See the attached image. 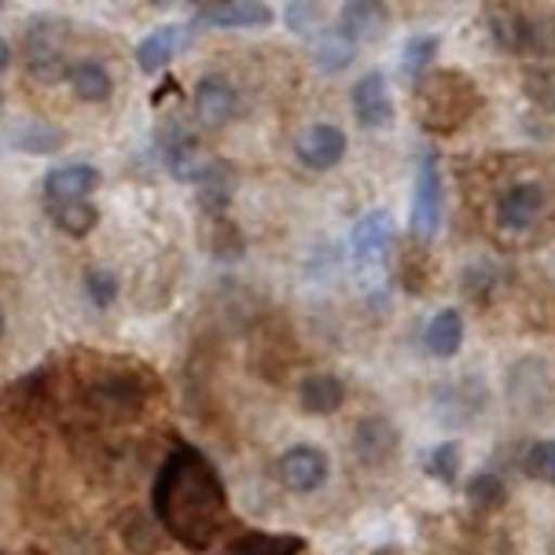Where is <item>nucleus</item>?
I'll use <instances>...</instances> for the list:
<instances>
[{"mask_svg":"<svg viewBox=\"0 0 555 555\" xmlns=\"http://www.w3.org/2000/svg\"><path fill=\"white\" fill-rule=\"evenodd\" d=\"M152 512L166 538L188 552H210L229 526V493L218 467L195 446L169 449L152 482Z\"/></svg>","mask_w":555,"mask_h":555,"instance_id":"nucleus-1","label":"nucleus"},{"mask_svg":"<svg viewBox=\"0 0 555 555\" xmlns=\"http://www.w3.org/2000/svg\"><path fill=\"white\" fill-rule=\"evenodd\" d=\"M478 85L460 70H427L416 78V118L427 133H456L478 111Z\"/></svg>","mask_w":555,"mask_h":555,"instance_id":"nucleus-2","label":"nucleus"},{"mask_svg":"<svg viewBox=\"0 0 555 555\" xmlns=\"http://www.w3.org/2000/svg\"><path fill=\"white\" fill-rule=\"evenodd\" d=\"M158 152H163V163L169 173L188 184H203V177L210 173L214 163H218L214 155L203 152L199 137H195L181 118L158 129Z\"/></svg>","mask_w":555,"mask_h":555,"instance_id":"nucleus-3","label":"nucleus"},{"mask_svg":"<svg viewBox=\"0 0 555 555\" xmlns=\"http://www.w3.org/2000/svg\"><path fill=\"white\" fill-rule=\"evenodd\" d=\"M552 195L541 181H519L512 188H504L501 199H496V229L522 236V232L541 229L548 218Z\"/></svg>","mask_w":555,"mask_h":555,"instance_id":"nucleus-4","label":"nucleus"},{"mask_svg":"<svg viewBox=\"0 0 555 555\" xmlns=\"http://www.w3.org/2000/svg\"><path fill=\"white\" fill-rule=\"evenodd\" d=\"M409 224L416 240H435L438 224H441V169L438 158L427 155L416 169V181H412V210Z\"/></svg>","mask_w":555,"mask_h":555,"instance_id":"nucleus-5","label":"nucleus"},{"mask_svg":"<svg viewBox=\"0 0 555 555\" xmlns=\"http://www.w3.org/2000/svg\"><path fill=\"white\" fill-rule=\"evenodd\" d=\"M63 34L67 26L55 18H37L26 30V63L41 81H60L67 78V63H63Z\"/></svg>","mask_w":555,"mask_h":555,"instance_id":"nucleus-6","label":"nucleus"},{"mask_svg":"<svg viewBox=\"0 0 555 555\" xmlns=\"http://www.w3.org/2000/svg\"><path fill=\"white\" fill-rule=\"evenodd\" d=\"M276 475H280V482L287 489H295V493H313L327 478V456L320 453L317 446H295V449H287V453H280Z\"/></svg>","mask_w":555,"mask_h":555,"instance_id":"nucleus-7","label":"nucleus"},{"mask_svg":"<svg viewBox=\"0 0 555 555\" xmlns=\"http://www.w3.org/2000/svg\"><path fill=\"white\" fill-rule=\"evenodd\" d=\"M295 155L309 169H332L346 158V133L332 121H317L295 137Z\"/></svg>","mask_w":555,"mask_h":555,"instance_id":"nucleus-8","label":"nucleus"},{"mask_svg":"<svg viewBox=\"0 0 555 555\" xmlns=\"http://www.w3.org/2000/svg\"><path fill=\"white\" fill-rule=\"evenodd\" d=\"M192 111L206 129H218L224 121H232V115H236V89H232V81L221 78V74H206L192 92Z\"/></svg>","mask_w":555,"mask_h":555,"instance_id":"nucleus-9","label":"nucleus"},{"mask_svg":"<svg viewBox=\"0 0 555 555\" xmlns=\"http://www.w3.org/2000/svg\"><path fill=\"white\" fill-rule=\"evenodd\" d=\"M353 115L364 129H383L393 121V96L383 74L372 70L353 85Z\"/></svg>","mask_w":555,"mask_h":555,"instance_id":"nucleus-10","label":"nucleus"},{"mask_svg":"<svg viewBox=\"0 0 555 555\" xmlns=\"http://www.w3.org/2000/svg\"><path fill=\"white\" fill-rule=\"evenodd\" d=\"M398 446H401V435H398V427H393L390 420L369 416V420L357 423V430H353V449H357V456H361L369 467L390 464V460L398 456Z\"/></svg>","mask_w":555,"mask_h":555,"instance_id":"nucleus-11","label":"nucleus"},{"mask_svg":"<svg viewBox=\"0 0 555 555\" xmlns=\"http://www.w3.org/2000/svg\"><path fill=\"white\" fill-rule=\"evenodd\" d=\"M530 18L522 8L515 4H489L486 8V30L493 37L496 49L512 52V55H526V44H530Z\"/></svg>","mask_w":555,"mask_h":555,"instance_id":"nucleus-12","label":"nucleus"},{"mask_svg":"<svg viewBox=\"0 0 555 555\" xmlns=\"http://www.w3.org/2000/svg\"><path fill=\"white\" fill-rule=\"evenodd\" d=\"M100 188V169L89 163H67L55 166L44 177V199L49 203H74V199H89Z\"/></svg>","mask_w":555,"mask_h":555,"instance_id":"nucleus-13","label":"nucleus"},{"mask_svg":"<svg viewBox=\"0 0 555 555\" xmlns=\"http://www.w3.org/2000/svg\"><path fill=\"white\" fill-rule=\"evenodd\" d=\"M298 404L306 416H335L346 404V383L332 372H313L298 383Z\"/></svg>","mask_w":555,"mask_h":555,"instance_id":"nucleus-14","label":"nucleus"},{"mask_svg":"<svg viewBox=\"0 0 555 555\" xmlns=\"http://www.w3.org/2000/svg\"><path fill=\"white\" fill-rule=\"evenodd\" d=\"M350 243H353V254L364 261V266H372V261H383V258H387V250H390V243H393L390 214L387 210L364 214V218L353 224Z\"/></svg>","mask_w":555,"mask_h":555,"instance_id":"nucleus-15","label":"nucleus"},{"mask_svg":"<svg viewBox=\"0 0 555 555\" xmlns=\"http://www.w3.org/2000/svg\"><path fill=\"white\" fill-rule=\"evenodd\" d=\"M195 18L210 26H266L272 23V8L254 0H210V4H195Z\"/></svg>","mask_w":555,"mask_h":555,"instance_id":"nucleus-16","label":"nucleus"},{"mask_svg":"<svg viewBox=\"0 0 555 555\" xmlns=\"http://www.w3.org/2000/svg\"><path fill=\"white\" fill-rule=\"evenodd\" d=\"M464 317H460V309H441V313L430 317L427 332H423V346H427L430 357H438V361H449V357L460 353V346H464Z\"/></svg>","mask_w":555,"mask_h":555,"instance_id":"nucleus-17","label":"nucleus"},{"mask_svg":"<svg viewBox=\"0 0 555 555\" xmlns=\"http://www.w3.org/2000/svg\"><path fill=\"white\" fill-rule=\"evenodd\" d=\"M387 18H390V12L383 4L357 0V4H343V23H338V30L350 37L353 44L375 41V37L387 34Z\"/></svg>","mask_w":555,"mask_h":555,"instance_id":"nucleus-18","label":"nucleus"},{"mask_svg":"<svg viewBox=\"0 0 555 555\" xmlns=\"http://www.w3.org/2000/svg\"><path fill=\"white\" fill-rule=\"evenodd\" d=\"M306 538L295 533H240L218 555H302Z\"/></svg>","mask_w":555,"mask_h":555,"instance_id":"nucleus-19","label":"nucleus"},{"mask_svg":"<svg viewBox=\"0 0 555 555\" xmlns=\"http://www.w3.org/2000/svg\"><path fill=\"white\" fill-rule=\"evenodd\" d=\"M8 144L26 155H52L67 144V137H63V129L49 126V121L30 118V121H18V126L8 129Z\"/></svg>","mask_w":555,"mask_h":555,"instance_id":"nucleus-20","label":"nucleus"},{"mask_svg":"<svg viewBox=\"0 0 555 555\" xmlns=\"http://www.w3.org/2000/svg\"><path fill=\"white\" fill-rule=\"evenodd\" d=\"M181 37H184L181 26H158V30H152L137 44V67L144 74H158L173 60V52L181 49Z\"/></svg>","mask_w":555,"mask_h":555,"instance_id":"nucleus-21","label":"nucleus"},{"mask_svg":"<svg viewBox=\"0 0 555 555\" xmlns=\"http://www.w3.org/2000/svg\"><path fill=\"white\" fill-rule=\"evenodd\" d=\"M67 85H70L74 96H78L81 103H103V100L111 96V89H115L111 74L103 70V63H96V60H78V63H70Z\"/></svg>","mask_w":555,"mask_h":555,"instance_id":"nucleus-22","label":"nucleus"},{"mask_svg":"<svg viewBox=\"0 0 555 555\" xmlns=\"http://www.w3.org/2000/svg\"><path fill=\"white\" fill-rule=\"evenodd\" d=\"M49 218L63 236L85 240L92 229L100 224V210L89 199H74V203H49Z\"/></svg>","mask_w":555,"mask_h":555,"instance_id":"nucleus-23","label":"nucleus"},{"mask_svg":"<svg viewBox=\"0 0 555 555\" xmlns=\"http://www.w3.org/2000/svg\"><path fill=\"white\" fill-rule=\"evenodd\" d=\"M353 55H357V44L343 30H338V26H324V30L313 37V60H317V67H324V70H346L353 63Z\"/></svg>","mask_w":555,"mask_h":555,"instance_id":"nucleus-24","label":"nucleus"},{"mask_svg":"<svg viewBox=\"0 0 555 555\" xmlns=\"http://www.w3.org/2000/svg\"><path fill=\"white\" fill-rule=\"evenodd\" d=\"M467 504L478 507V512H496V507L507 504V486L496 472H478L467 482Z\"/></svg>","mask_w":555,"mask_h":555,"instance_id":"nucleus-25","label":"nucleus"},{"mask_svg":"<svg viewBox=\"0 0 555 555\" xmlns=\"http://www.w3.org/2000/svg\"><path fill=\"white\" fill-rule=\"evenodd\" d=\"M460 464H464V453H460L456 441H441V446H435L427 456H423V472H427L441 486H453L456 482Z\"/></svg>","mask_w":555,"mask_h":555,"instance_id":"nucleus-26","label":"nucleus"},{"mask_svg":"<svg viewBox=\"0 0 555 555\" xmlns=\"http://www.w3.org/2000/svg\"><path fill=\"white\" fill-rule=\"evenodd\" d=\"M438 49H441V41L435 34H420V37H412L409 44H404V55H401V70L409 74L412 81L423 78L427 74L430 63L438 60Z\"/></svg>","mask_w":555,"mask_h":555,"instance_id":"nucleus-27","label":"nucleus"},{"mask_svg":"<svg viewBox=\"0 0 555 555\" xmlns=\"http://www.w3.org/2000/svg\"><path fill=\"white\" fill-rule=\"evenodd\" d=\"M522 472L533 478V482L555 486V441H533L522 453Z\"/></svg>","mask_w":555,"mask_h":555,"instance_id":"nucleus-28","label":"nucleus"},{"mask_svg":"<svg viewBox=\"0 0 555 555\" xmlns=\"http://www.w3.org/2000/svg\"><path fill=\"white\" fill-rule=\"evenodd\" d=\"M85 295L92 306L107 309L118 302V276L111 269H89L85 272Z\"/></svg>","mask_w":555,"mask_h":555,"instance_id":"nucleus-29","label":"nucleus"},{"mask_svg":"<svg viewBox=\"0 0 555 555\" xmlns=\"http://www.w3.org/2000/svg\"><path fill=\"white\" fill-rule=\"evenodd\" d=\"M287 26L302 37H317L324 30V8L320 4H291L287 8Z\"/></svg>","mask_w":555,"mask_h":555,"instance_id":"nucleus-30","label":"nucleus"},{"mask_svg":"<svg viewBox=\"0 0 555 555\" xmlns=\"http://www.w3.org/2000/svg\"><path fill=\"white\" fill-rule=\"evenodd\" d=\"M210 250L218 254V258H240V250H243V240H240V232H236V224H229V221H221L214 224V240H210Z\"/></svg>","mask_w":555,"mask_h":555,"instance_id":"nucleus-31","label":"nucleus"},{"mask_svg":"<svg viewBox=\"0 0 555 555\" xmlns=\"http://www.w3.org/2000/svg\"><path fill=\"white\" fill-rule=\"evenodd\" d=\"M526 92L544 107L555 111V74L552 70H530L526 74Z\"/></svg>","mask_w":555,"mask_h":555,"instance_id":"nucleus-32","label":"nucleus"},{"mask_svg":"<svg viewBox=\"0 0 555 555\" xmlns=\"http://www.w3.org/2000/svg\"><path fill=\"white\" fill-rule=\"evenodd\" d=\"M8 60H12V52H8V41H4V37H0V70L8 67Z\"/></svg>","mask_w":555,"mask_h":555,"instance_id":"nucleus-33","label":"nucleus"},{"mask_svg":"<svg viewBox=\"0 0 555 555\" xmlns=\"http://www.w3.org/2000/svg\"><path fill=\"white\" fill-rule=\"evenodd\" d=\"M0 335H4V309H0Z\"/></svg>","mask_w":555,"mask_h":555,"instance_id":"nucleus-34","label":"nucleus"},{"mask_svg":"<svg viewBox=\"0 0 555 555\" xmlns=\"http://www.w3.org/2000/svg\"><path fill=\"white\" fill-rule=\"evenodd\" d=\"M0 107H4V92H0Z\"/></svg>","mask_w":555,"mask_h":555,"instance_id":"nucleus-35","label":"nucleus"},{"mask_svg":"<svg viewBox=\"0 0 555 555\" xmlns=\"http://www.w3.org/2000/svg\"><path fill=\"white\" fill-rule=\"evenodd\" d=\"M0 555H4V552H0Z\"/></svg>","mask_w":555,"mask_h":555,"instance_id":"nucleus-36","label":"nucleus"}]
</instances>
